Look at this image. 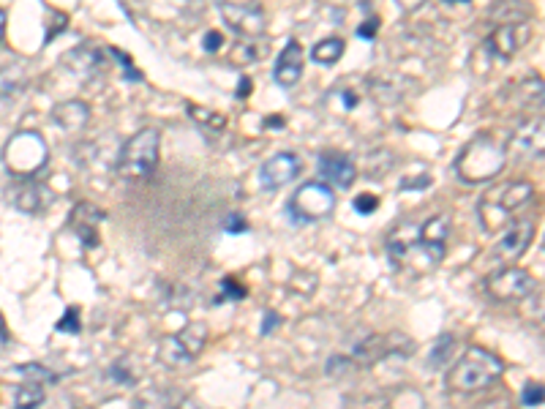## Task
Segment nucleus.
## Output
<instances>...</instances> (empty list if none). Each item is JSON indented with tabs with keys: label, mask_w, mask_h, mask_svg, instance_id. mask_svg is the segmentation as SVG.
I'll use <instances>...</instances> for the list:
<instances>
[{
	"label": "nucleus",
	"mask_w": 545,
	"mask_h": 409,
	"mask_svg": "<svg viewBox=\"0 0 545 409\" xmlns=\"http://www.w3.org/2000/svg\"><path fill=\"white\" fill-rule=\"evenodd\" d=\"M63 66H66L74 77L88 80L93 74H99V69L104 66V52L96 50V47H74V50L66 52Z\"/></svg>",
	"instance_id": "obj_21"
},
{
	"label": "nucleus",
	"mask_w": 545,
	"mask_h": 409,
	"mask_svg": "<svg viewBox=\"0 0 545 409\" xmlns=\"http://www.w3.org/2000/svg\"><path fill=\"white\" fill-rule=\"evenodd\" d=\"M66 25H69V17H66L63 11H50V14H47V36H44V41L50 44L55 36H60V33L66 30Z\"/></svg>",
	"instance_id": "obj_30"
},
{
	"label": "nucleus",
	"mask_w": 545,
	"mask_h": 409,
	"mask_svg": "<svg viewBox=\"0 0 545 409\" xmlns=\"http://www.w3.org/2000/svg\"><path fill=\"white\" fill-rule=\"evenodd\" d=\"M221 290H227V298H235V300L246 298V290H243V287H238L235 281H229V279L221 281Z\"/></svg>",
	"instance_id": "obj_39"
},
{
	"label": "nucleus",
	"mask_w": 545,
	"mask_h": 409,
	"mask_svg": "<svg viewBox=\"0 0 545 409\" xmlns=\"http://www.w3.org/2000/svg\"><path fill=\"white\" fill-rule=\"evenodd\" d=\"M407 82L396 74H374L366 80L368 96L379 104H398V101L407 96Z\"/></svg>",
	"instance_id": "obj_20"
},
{
	"label": "nucleus",
	"mask_w": 545,
	"mask_h": 409,
	"mask_svg": "<svg viewBox=\"0 0 545 409\" xmlns=\"http://www.w3.org/2000/svg\"><path fill=\"white\" fill-rule=\"evenodd\" d=\"M300 172H303V161H300L298 153L284 150V153H276V156H270V159L262 164V170H259V183H262V189L265 191H278L298 178Z\"/></svg>",
	"instance_id": "obj_13"
},
{
	"label": "nucleus",
	"mask_w": 545,
	"mask_h": 409,
	"mask_svg": "<svg viewBox=\"0 0 545 409\" xmlns=\"http://www.w3.org/2000/svg\"><path fill=\"white\" fill-rule=\"evenodd\" d=\"M25 85H28V71H25V63L14 60V63L0 66V99H11V96H17Z\"/></svg>",
	"instance_id": "obj_23"
},
{
	"label": "nucleus",
	"mask_w": 545,
	"mask_h": 409,
	"mask_svg": "<svg viewBox=\"0 0 545 409\" xmlns=\"http://www.w3.org/2000/svg\"><path fill=\"white\" fill-rule=\"evenodd\" d=\"M273 118H276V120H265V126H268V129H273V126H276V129H281V126H284L281 115H273Z\"/></svg>",
	"instance_id": "obj_44"
},
{
	"label": "nucleus",
	"mask_w": 545,
	"mask_h": 409,
	"mask_svg": "<svg viewBox=\"0 0 545 409\" xmlns=\"http://www.w3.org/2000/svg\"><path fill=\"white\" fill-rule=\"evenodd\" d=\"M254 90V82H251V77H240V85H238V99H248V93Z\"/></svg>",
	"instance_id": "obj_41"
},
{
	"label": "nucleus",
	"mask_w": 545,
	"mask_h": 409,
	"mask_svg": "<svg viewBox=\"0 0 545 409\" xmlns=\"http://www.w3.org/2000/svg\"><path fill=\"white\" fill-rule=\"evenodd\" d=\"M379 25H382V22H379V17H368V20L363 22L360 28H357V36H360V39H366V41H374Z\"/></svg>",
	"instance_id": "obj_37"
},
{
	"label": "nucleus",
	"mask_w": 545,
	"mask_h": 409,
	"mask_svg": "<svg viewBox=\"0 0 545 409\" xmlns=\"http://www.w3.org/2000/svg\"><path fill=\"white\" fill-rule=\"evenodd\" d=\"M50 159V148L39 131H17L6 148H3V164L14 178H36Z\"/></svg>",
	"instance_id": "obj_6"
},
{
	"label": "nucleus",
	"mask_w": 545,
	"mask_h": 409,
	"mask_svg": "<svg viewBox=\"0 0 545 409\" xmlns=\"http://www.w3.org/2000/svg\"><path fill=\"white\" fill-rule=\"evenodd\" d=\"M82 409H88V407H82Z\"/></svg>",
	"instance_id": "obj_48"
},
{
	"label": "nucleus",
	"mask_w": 545,
	"mask_h": 409,
	"mask_svg": "<svg viewBox=\"0 0 545 409\" xmlns=\"http://www.w3.org/2000/svg\"><path fill=\"white\" fill-rule=\"evenodd\" d=\"M344 50H347L344 39L330 36V39H322L314 44V50H311V60H314V63H319V66H333V63H338V60H341Z\"/></svg>",
	"instance_id": "obj_25"
},
{
	"label": "nucleus",
	"mask_w": 545,
	"mask_h": 409,
	"mask_svg": "<svg viewBox=\"0 0 545 409\" xmlns=\"http://www.w3.org/2000/svg\"><path fill=\"white\" fill-rule=\"evenodd\" d=\"M159 153H161V134L159 129H142L134 137L123 142V148L115 161V170L123 180L129 183H139V180H148L156 167H159Z\"/></svg>",
	"instance_id": "obj_5"
},
{
	"label": "nucleus",
	"mask_w": 545,
	"mask_h": 409,
	"mask_svg": "<svg viewBox=\"0 0 545 409\" xmlns=\"http://www.w3.org/2000/svg\"><path fill=\"white\" fill-rule=\"evenodd\" d=\"M532 292H535V279L516 265L499 268L486 279V295L496 303H518L529 298Z\"/></svg>",
	"instance_id": "obj_9"
},
{
	"label": "nucleus",
	"mask_w": 545,
	"mask_h": 409,
	"mask_svg": "<svg viewBox=\"0 0 545 409\" xmlns=\"http://www.w3.org/2000/svg\"><path fill=\"white\" fill-rule=\"evenodd\" d=\"M3 36H6V14L0 9V41H3Z\"/></svg>",
	"instance_id": "obj_45"
},
{
	"label": "nucleus",
	"mask_w": 545,
	"mask_h": 409,
	"mask_svg": "<svg viewBox=\"0 0 545 409\" xmlns=\"http://www.w3.org/2000/svg\"><path fill=\"white\" fill-rule=\"evenodd\" d=\"M41 401H44V388H41V382H30L25 380L17 390V396H14V407L11 409H39Z\"/></svg>",
	"instance_id": "obj_28"
},
{
	"label": "nucleus",
	"mask_w": 545,
	"mask_h": 409,
	"mask_svg": "<svg viewBox=\"0 0 545 409\" xmlns=\"http://www.w3.org/2000/svg\"><path fill=\"white\" fill-rule=\"evenodd\" d=\"M327 104H336V112L341 110V115L357 110L363 104V90L349 88V85H338L327 93Z\"/></svg>",
	"instance_id": "obj_26"
},
{
	"label": "nucleus",
	"mask_w": 545,
	"mask_h": 409,
	"mask_svg": "<svg viewBox=\"0 0 545 409\" xmlns=\"http://www.w3.org/2000/svg\"><path fill=\"white\" fill-rule=\"evenodd\" d=\"M447 3H466V0H447Z\"/></svg>",
	"instance_id": "obj_46"
},
{
	"label": "nucleus",
	"mask_w": 545,
	"mask_h": 409,
	"mask_svg": "<svg viewBox=\"0 0 545 409\" xmlns=\"http://www.w3.org/2000/svg\"><path fill=\"white\" fill-rule=\"evenodd\" d=\"M532 238H535V224L532 221H513V224H507L505 235L496 240L488 260L494 262L496 268H507V265H513V262L524 257Z\"/></svg>",
	"instance_id": "obj_10"
},
{
	"label": "nucleus",
	"mask_w": 545,
	"mask_h": 409,
	"mask_svg": "<svg viewBox=\"0 0 545 409\" xmlns=\"http://www.w3.org/2000/svg\"><path fill=\"white\" fill-rule=\"evenodd\" d=\"M357 178V167L355 161L338 153V150H325L319 156V180L330 186V189H349Z\"/></svg>",
	"instance_id": "obj_14"
},
{
	"label": "nucleus",
	"mask_w": 545,
	"mask_h": 409,
	"mask_svg": "<svg viewBox=\"0 0 545 409\" xmlns=\"http://www.w3.org/2000/svg\"><path fill=\"white\" fill-rule=\"evenodd\" d=\"M450 238V216L436 213L423 224H398L387 235V257L398 273H428L434 270L447 254Z\"/></svg>",
	"instance_id": "obj_1"
},
{
	"label": "nucleus",
	"mask_w": 545,
	"mask_h": 409,
	"mask_svg": "<svg viewBox=\"0 0 545 409\" xmlns=\"http://www.w3.org/2000/svg\"><path fill=\"white\" fill-rule=\"evenodd\" d=\"M526 41H529V25L526 22H505L488 36V50L499 60H510L516 58Z\"/></svg>",
	"instance_id": "obj_15"
},
{
	"label": "nucleus",
	"mask_w": 545,
	"mask_h": 409,
	"mask_svg": "<svg viewBox=\"0 0 545 409\" xmlns=\"http://www.w3.org/2000/svg\"><path fill=\"white\" fill-rule=\"evenodd\" d=\"M221 47H224V36H221L218 30H208V36H205V52L216 55Z\"/></svg>",
	"instance_id": "obj_38"
},
{
	"label": "nucleus",
	"mask_w": 545,
	"mask_h": 409,
	"mask_svg": "<svg viewBox=\"0 0 545 409\" xmlns=\"http://www.w3.org/2000/svg\"><path fill=\"white\" fill-rule=\"evenodd\" d=\"M88 120L90 107L80 99L60 101V104H55V110H52V123H55L58 129L66 131V134H80V131L88 126Z\"/></svg>",
	"instance_id": "obj_19"
},
{
	"label": "nucleus",
	"mask_w": 545,
	"mask_h": 409,
	"mask_svg": "<svg viewBox=\"0 0 545 409\" xmlns=\"http://www.w3.org/2000/svg\"><path fill=\"white\" fill-rule=\"evenodd\" d=\"M396 3L404 11H417V9H420V6H423V3H426V0H396Z\"/></svg>",
	"instance_id": "obj_42"
},
{
	"label": "nucleus",
	"mask_w": 545,
	"mask_h": 409,
	"mask_svg": "<svg viewBox=\"0 0 545 409\" xmlns=\"http://www.w3.org/2000/svg\"><path fill=\"white\" fill-rule=\"evenodd\" d=\"M129 358H120L112 369H109V377H112V382H123V385H134L137 382V374H131L129 369Z\"/></svg>",
	"instance_id": "obj_33"
},
{
	"label": "nucleus",
	"mask_w": 545,
	"mask_h": 409,
	"mask_svg": "<svg viewBox=\"0 0 545 409\" xmlns=\"http://www.w3.org/2000/svg\"><path fill=\"white\" fill-rule=\"evenodd\" d=\"M521 401H524V407H540L543 404V382H526Z\"/></svg>",
	"instance_id": "obj_32"
},
{
	"label": "nucleus",
	"mask_w": 545,
	"mask_h": 409,
	"mask_svg": "<svg viewBox=\"0 0 545 409\" xmlns=\"http://www.w3.org/2000/svg\"><path fill=\"white\" fill-rule=\"evenodd\" d=\"M178 409H208V407H205V404H202V401H197V399H183L178 404Z\"/></svg>",
	"instance_id": "obj_43"
},
{
	"label": "nucleus",
	"mask_w": 545,
	"mask_h": 409,
	"mask_svg": "<svg viewBox=\"0 0 545 409\" xmlns=\"http://www.w3.org/2000/svg\"><path fill=\"white\" fill-rule=\"evenodd\" d=\"M55 330H60V333H69V336H77V333H80V311L66 309V314L55 322Z\"/></svg>",
	"instance_id": "obj_31"
},
{
	"label": "nucleus",
	"mask_w": 545,
	"mask_h": 409,
	"mask_svg": "<svg viewBox=\"0 0 545 409\" xmlns=\"http://www.w3.org/2000/svg\"><path fill=\"white\" fill-rule=\"evenodd\" d=\"M502 371H505V366L494 352L472 344L456 360V366L447 371L445 385L450 393H480V390L491 388L502 377Z\"/></svg>",
	"instance_id": "obj_2"
},
{
	"label": "nucleus",
	"mask_w": 545,
	"mask_h": 409,
	"mask_svg": "<svg viewBox=\"0 0 545 409\" xmlns=\"http://www.w3.org/2000/svg\"><path fill=\"white\" fill-rule=\"evenodd\" d=\"M265 52H268V44H265V41L243 39L229 50V63H232V66H251V63H257L259 58H265Z\"/></svg>",
	"instance_id": "obj_24"
},
{
	"label": "nucleus",
	"mask_w": 545,
	"mask_h": 409,
	"mask_svg": "<svg viewBox=\"0 0 545 409\" xmlns=\"http://www.w3.org/2000/svg\"><path fill=\"white\" fill-rule=\"evenodd\" d=\"M208 336H210L208 325H202V322H189L180 333L161 339L159 360L167 369H186V366H191V363L197 360L199 352L205 350Z\"/></svg>",
	"instance_id": "obj_7"
},
{
	"label": "nucleus",
	"mask_w": 545,
	"mask_h": 409,
	"mask_svg": "<svg viewBox=\"0 0 545 409\" xmlns=\"http://www.w3.org/2000/svg\"><path fill=\"white\" fill-rule=\"evenodd\" d=\"M545 129L540 115H529L513 129V137L507 142L505 153L516 161H535L543 156Z\"/></svg>",
	"instance_id": "obj_11"
},
{
	"label": "nucleus",
	"mask_w": 545,
	"mask_h": 409,
	"mask_svg": "<svg viewBox=\"0 0 545 409\" xmlns=\"http://www.w3.org/2000/svg\"><path fill=\"white\" fill-rule=\"evenodd\" d=\"M11 202H14V208L17 210L33 216V213L47 210V205L52 202V194L33 178H17L14 189H11Z\"/></svg>",
	"instance_id": "obj_17"
},
{
	"label": "nucleus",
	"mask_w": 545,
	"mask_h": 409,
	"mask_svg": "<svg viewBox=\"0 0 545 409\" xmlns=\"http://www.w3.org/2000/svg\"><path fill=\"white\" fill-rule=\"evenodd\" d=\"M505 164V145H499L488 134H480V137H475V140L464 145V150L458 153L456 172L464 183L477 186V183H491L494 178H499L502 170H505Z\"/></svg>",
	"instance_id": "obj_4"
},
{
	"label": "nucleus",
	"mask_w": 545,
	"mask_h": 409,
	"mask_svg": "<svg viewBox=\"0 0 545 409\" xmlns=\"http://www.w3.org/2000/svg\"><path fill=\"white\" fill-rule=\"evenodd\" d=\"M278 325V314L276 311H265V322H262V336H268L270 330Z\"/></svg>",
	"instance_id": "obj_40"
},
{
	"label": "nucleus",
	"mask_w": 545,
	"mask_h": 409,
	"mask_svg": "<svg viewBox=\"0 0 545 409\" xmlns=\"http://www.w3.org/2000/svg\"><path fill=\"white\" fill-rule=\"evenodd\" d=\"M224 230L232 232V235H240V232L248 230V224L240 213H229L227 219H224Z\"/></svg>",
	"instance_id": "obj_36"
},
{
	"label": "nucleus",
	"mask_w": 545,
	"mask_h": 409,
	"mask_svg": "<svg viewBox=\"0 0 545 409\" xmlns=\"http://www.w3.org/2000/svg\"><path fill=\"white\" fill-rule=\"evenodd\" d=\"M513 107L526 112H535V107L540 110L543 107V80L540 77H526L524 82H518Z\"/></svg>",
	"instance_id": "obj_22"
},
{
	"label": "nucleus",
	"mask_w": 545,
	"mask_h": 409,
	"mask_svg": "<svg viewBox=\"0 0 545 409\" xmlns=\"http://www.w3.org/2000/svg\"><path fill=\"white\" fill-rule=\"evenodd\" d=\"M453 344H456V339L450 336V333H445V336H439L434 344V350H431V369H439L442 363L447 360V355L453 352Z\"/></svg>",
	"instance_id": "obj_29"
},
{
	"label": "nucleus",
	"mask_w": 545,
	"mask_h": 409,
	"mask_svg": "<svg viewBox=\"0 0 545 409\" xmlns=\"http://www.w3.org/2000/svg\"><path fill=\"white\" fill-rule=\"evenodd\" d=\"M330 3H344V0H330Z\"/></svg>",
	"instance_id": "obj_47"
},
{
	"label": "nucleus",
	"mask_w": 545,
	"mask_h": 409,
	"mask_svg": "<svg viewBox=\"0 0 545 409\" xmlns=\"http://www.w3.org/2000/svg\"><path fill=\"white\" fill-rule=\"evenodd\" d=\"M535 200V186L529 180H513V183H499L480 197L477 213L488 232L502 230L510 224L518 210H524L529 202Z\"/></svg>",
	"instance_id": "obj_3"
},
{
	"label": "nucleus",
	"mask_w": 545,
	"mask_h": 409,
	"mask_svg": "<svg viewBox=\"0 0 545 409\" xmlns=\"http://www.w3.org/2000/svg\"><path fill=\"white\" fill-rule=\"evenodd\" d=\"M303 66H306V58H303V47L298 41H287V47L278 52L276 66H273V80L281 88H295L303 77Z\"/></svg>",
	"instance_id": "obj_16"
},
{
	"label": "nucleus",
	"mask_w": 545,
	"mask_h": 409,
	"mask_svg": "<svg viewBox=\"0 0 545 409\" xmlns=\"http://www.w3.org/2000/svg\"><path fill=\"white\" fill-rule=\"evenodd\" d=\"M336 208V194L330 186H325L322 180H311L303 183L292 200H289V219L298 224H308V221H319L330 216Z\"/></svg>",
	"instance_id": "obj_8"
},
{
	"label": "nucleus",
	"mask_w": 545,
	"mask_h": 409,
	"mask_svg": "<svg viewBox=\"0 0 545 409\" xmlns=\"http://www.w3.org/2000/svg\"><path fill=\"white\" fill-rule=\"evenodd\" d=\"M101 219H104V213L99 208H93L90 202H80L77 208L71 210V230L77 232V238L85 243V249H96L99 246Z\"/></svg>",
	"instance_id": "obj_18"
},
{
	"label": "nucleus",
	"mask_w": 545,
	"mask_h": 409,
	"mask_svg": "<svg viewBox=\"0 0 545 409\" xmlns=\"http://www.w3.org/2000/svg\"><path fill=\"white\" fill-rule=\"evenodd\" d=\"M189 115L197 126H202V129L210 131V134H218V131L227 129V118H224L221 112H213V110H205V107H197V104H189Z\"/></svg>",
	"instance_id": "obj_27"
},
{
	"label": "nucleus",
	"mask_w": 545,
	"mask_h": 409,
	"mask_svg": "<svg viewBox=\"0 0 545 409\" xmlns=\"http://www.w3.org/2000/svg\"><path fill=\"white\" fill-rule=\"evenodd\" d=\"M109 52H112V55H115V60H118L123 69H126V80L142 82V74H139V71L134 69V63H131V58H129V55H126V52H123V50H109Z\"/></svg>",
	"instance_id": "obj_34"
},
{
	"label": "nucleus",
	"mask_w": 545,
	"mask_h": 409,
	"mask_svg": "<svg viewBox=\"0 0 545 409\" xmlns=\"http://www.w3.org/2000/svg\"><path fill=\"white\" fill-rule=\"evenodd\" d=\"M218 11L221 20L232 33H238L243 39H259L265 30V11L259 9L257 3H227L218 0Z\"/></svg>",
	"instance_id": "obj_12"
},
{
	"label": "nucleus",
	"mask_w": 545,
	"mask_h": 409,
	"mask_svg": "<svg viewBox=\"0 0 545 409\" xmlns=\"http://www.w3.org/2000/svg\"><path fill=\"white\" fill-rule=\"evenodd\" d=\"M379 205V197H374V194H360L355 200V210L357 213H363V216H371L374 210H377Z\"/></svg>",
	"instance_id": "obj_35"
}]
</instances>
